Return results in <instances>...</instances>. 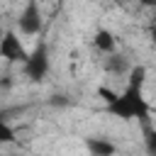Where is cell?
I'll use <instances>...</instances> for the list:
<instances>
[{
  "label": "cell",
  "instance_id": "3957f363",
  "mask_svg": "<svg viewBox=\"0 0 156 156\" xmlns=\"http://www.w3.org/2000/svg\"><path fill=\"white\" fill-rule=\"evenodd\" d=\"M27 56H29V51H27L24 41L20 39V34L12 32V29L5 32L2 39H0V58L7 61V63H24Z\"/></svg>",
  "mask_w": 156,
  "mask_h": 156
},
{
  "label": "cell",
  "instance_id": "8992f818",
  "mask_svg": "<svg viewBox=\"0 0 156 156\" xmlns=\"http://www.w3.org/2000/svg\"><path fill=\"white\" fill-rule=\"evenodd\" d=\"M85 149H88L90 154H98V156H112V154L117 151V146H115L112 141L102 139V136H88V139H85Z\"/></svg>",
  "mask_w": 156,
  "mask_h": 156
},
{
  "label": "cell",
  "instance_id": "ba28073f",
  "mask_svg": "<svg viewBox=\"0 0 156 156\" xmlns=\"http://www.w3.org/2000/svg\"><path fill=\"white\" fill-rule=\"evenodd\" d=\"M144 127V144H146V151L149 154H156V127L151 122L141 124Z\"/></svg>",
  "mask_w": 156,
  "mask_h": 156
},
{
  "label": "cell",
  "instance_id": "5b68a950",
  "mask_svg": "<svg viewBox=\"0 0 156 156\" xmlns=\"http://www.w3.org/2000/svg\"><path fill=\"white\" fill-rule=\"evenodd\" d=\"M93 46L100 51V54H115L117 51V39H115V34L110 32V29H98L95 34H93Z\"/></svg>",
  "mask_w": 156,
  "mask_h": 156
},
{
  "label": "cell",
  "instance_id": "277c9868",
  "mask_svg": "<svg viewBox=\"0 0 156 156\" xmlns=\"http://www.w3.org/2000/svg\"><path fill=\"white\" fill-rule=\"evenodd\" d=\"M20 32L24 37H37L41 32V10H39V0H27L24 10L20 12Z\"/></svg>",
  "mask_w": 156,
  "mask_h": 156
},
{
  "label": "cell",
  "instance_id": "8fae6325",
  "mask_svg": "<svg viewBox=\"0 0 156 156\" xmlns=\"http://www.w3.org/2000/svg\"><path fill=\"white\" fill-rule=\"evenodd\" d=\"M141 5H156V0H139Z\"/></svg>",
  "mask_w": 156,
  "mask_h": 156
},
{
  "label": "cell",
  "instance_id": "52a82bcc",
  "mask_svg": "<svg viewBox=\"0 0 156 156\" xmlns=\"http://www.w3.org/2000/svg\"><path fill=\"white\" fill-rule=\"evenodd\" d=\"M105 66H107V71L110 73H117V76H127L129 73V68H132V63L122 56V54H107V61H105Z\"/></svg>",
  "mask_w": 156,
  "mask_h": 156
},
{
  "label": "cell",
  "instance_id": "6da1fadb",
  "mask_svg": "<svg viewBox=\"0 0 156 156\" xmlns=\"http://www.w3.org/2000/svg\"><path fill=\"white\" fill-rule=\"evenodd\" d=\"M144 83H146V68L132 66L127 73V88L122 93H115L110 88H98V95L105 100V110L119 119H139L141 124L151 122V107L144 98Z\"/></svg>",
  "mask_w": 156,
  "mask_h": 156
},
{
  "label": "cell",
  "instance_id": "30bf717a",
  "mask_svg": "<svg viewBox=\"0 0 156 156\" xmlns=\"http://www.w3.org/2000/svg\"><path fill=\"white\" fill-rule=\"evenodd\" d=\"M149 37H151V44H154V46H156V24H154V27H151V34H149Z\"/></svg>",
  "mask_w": 156,
  "mask_h": 156
},
{
  "label": "cell",
  "instance_id": "9c48e42d",
  "mask_svg": "<svg viewBox=\"0 0 156 156\" xmlns=\"http://www.w3.org/2000/svg\"><path fill=\"white\" fill-rule=\"evenodd\" d=\"M15 141V129L0 119V144H12Z\"/></svg>",
  "mask_w": 156,
  "mask_h": 156
},
{
  "label": "cell",
  "instance_id": "7a4b0ae2",
  "mask_svg": "<svg viewBox=\"0 0 156 156\" xmlns=\"http://www.w3.org/2000/svg\"><path fill=\"white\" fill-rule=\"evenodd\" d=\"M22 68H24V76L29 80H34V83L44 80L46 73H49V51H46V44H39L34 51H29L27 61L22 63Z\"/></svg>",
  "mask_w": 156,
  "mask_h": 156
}]
</instances>
